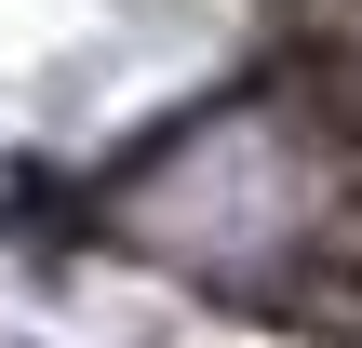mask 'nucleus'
<instances>
[{"label":"nucleus","mask_w":362,"mask_h":348,"mask_svg":"<svg viewBox=\"0 0 362 348\" xmlns=\"http://www.w3.org/2000/svg\"><path fill=\"white\" fill-rule=\"evenodd\" d=\"M228 94L269 107L322 174H349V188H362V40H336V27H322V40H282V54H255Z\"/></svg>","instance_id":"1"}]
</instances>
